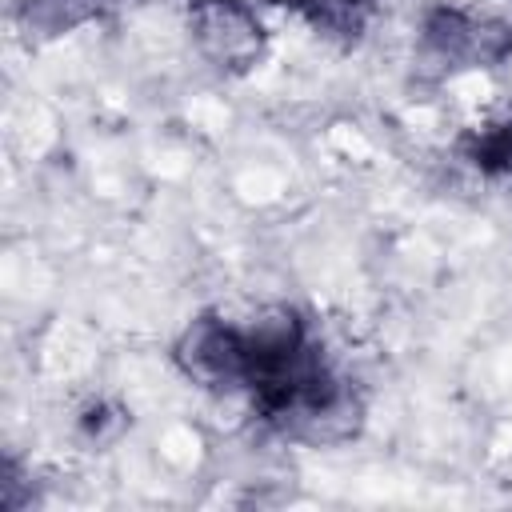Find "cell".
Here are the masks:
<instances>
[{
	"mask_svg": "<svg viewBox=\"0 0 512 512\" xmlns=\"http://www.w3.org/2000/svg\"><path fill=\"white\" fill-rule=\"evenodd\" d=\"M192 32L208 60L220 68H248L260 56V24L240 0H200L192 8Z\"/></svg>",
	"mask_w": 512,
	"mask_h": 512,
	"instance_id": "cell-1",
	"label": "cell"
},
{
	"mask_svg": "<svg viewBox=\"0 0 512 512\" xmlns=\"http://www.w3.org/2000/svg\"><path fill=\"white\" fill-rule=\"evenodd\" d=\"M476 164L492 168V172H512V120L508 124H492L476 144H472Z\"/></svg>",
	"mask_w": 512,
	"mask_h": 512,
	"instance_id": "cell-4",
	"label": "cell"
},
{
	"mask_svg": "<svg viewBox=\"0 0 512 512\" xmlns=\"http://www.w3.org/2000/svg\"><path fill=\"white\" fill-rule=\"evenodd\" d=\"M300 8L308 12V20L324 32H344V36H356L372 0H300Z\"/></svg>",
	"mask_w": 512,
	"mask_h": 512,
	"instance_id": "cell-3",
	"label": "cell"
},
{
	"mask_svg": "<svg viewBox=\"0 0 512 512\" xmlns=\"http://www.w3.org/2000/svg\"><path fill=\"white\" fill-rule=\"evenodd\" d=\"M428 40L448 52V56H460V60H496L508 52L512 44V32L504 24H476L460 12H440L432 24H428Z\"/></svg>",
	"mask_w": 512,
	"mask_h": 512,
	"instance_id": "cell-2",
	"label": "cell"
}]
</instances>
